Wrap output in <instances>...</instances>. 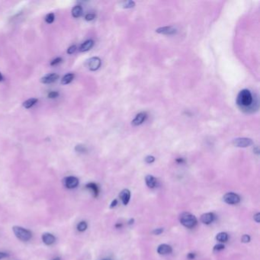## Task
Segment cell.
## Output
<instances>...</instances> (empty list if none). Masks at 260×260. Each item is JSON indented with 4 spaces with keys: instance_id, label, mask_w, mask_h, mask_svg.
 Segmentation results:
<instances>
[{
    "instance_id": "6da1fadb",
    "label": "cell",
    "mask_w": 260,
    "mask_h": 260,
    "mask_svg": "<svg viewBox=\"0 0 260 260\" xmlns=\"http://www.w3.org/2000/svg\"><path fill=\"white\" fill-rule=\"evenodd\" d=\"M239 106L242 108H248L251 106L253 102V97L251 92L248 89H243L238 94L237 100Z\"/></svg>"
},
{
    "instance_id": "7a4b0ae2",
    "label": "cell",
    "mask_w": 260,
    "mask_h": 260,
    "mask_svg": "<svg viewBox=\"0 0 260 260\" xmlns=\"http://www.w3.org/2000/svg\"><path fill=\"white\" fill-rule=\"evenodd\" d=\"M179 220L183 226L188 228H193L198 224V220L193 214L184 212L180 215Z\"/></svg>"
},
{
    "instance_id": "3957f363",
    "label": "cell",
    "mask_w": 260,
    "mask_h": 260,
    "mask_svg": "<svg viewBox=\"0 0 260 260\" xmlns=\"http://www.w3.org/2000/svg\"><path fill=\"white\" fill-rule=\"evenodd\" d=\"M12 230L14 232L15 235L17 237L19 240H22V241L26 242L31 240L32 237V233L30 230H27V229L23 228L22 227H19V226H15L12 227Z\"/></svg>"
},
{
    "instance_id": "277c9868",
    "label": "cell",
    "mask_w": 260,
    "mask_h": 260,
    "mask_svg": "<svg viewBox=\"0 0 260 260\" xmlns=\"http://www.w3.org/2000/svg\"><path fill=\"white\" fill-rule=\"evenodd\" d=\"M233 144L235 147H240V148H245L251 146L253 144V140L250 138L246 137H239L234 139L233 140Z\"/></svg>"
},
{
    "instance_id": "5b68a950",
    "label": "cell",
    "mask_w": 260,
    "mask_h": 260,
    "mask_svg": "<svg viewBox=\"0 0 260 260\" xmlns=\"http://www.w3.org/2000/svg\"><path fill=\"white\" fill-rule=\"evenodd\" d=\"M224 201L228 204H238L240 201V196L237 194L233 192L227 193L223 198Z\"/></svg>"
},
{
    "instance_id": "8992f818",
    "label": "cell",
    "mask_w": 260,
    "mask_h": 260,
    "mask_svg": "<svg viewBox=\"0 0 260 260\" xmlns=\"http://www.w3.org/2000/svg\"><path fill=\"white\" fill-rule=\"evenodd\" d=\"M63 183L66 188L72 189V188H76L79 185V179L76 177L74 176H68L64 178L63 180Z\"/></svg>"
},
{
    "instance_id": "52a82bcc",
    "label": "cell",
    "mask_w": 260,
    "mask_h": 260,
    "mask_svg": "<svg viewBox=\"0 0 260 260\" xmlns=\"http://www.w3.org/2000/svg\"><path fill=\"white\" fill-rule=\"evenodd\" d=\"M101 64H102V61H101L100 58L97 57L90 58L88 61V67L92 71H95L99 69L101 66Z\"/></svg>"
},
{
    "instance_id": "ba28073f",
    "label": "cell",
    "mask_w": 260,
    "mask_h": 260,
    "mask_svg": "<svg viewBox=\"0 0 260 260\" xmlns=\"http://www.w3.org/2000/svg\"><path fill=\"white\" fill-rule=\"evenodd\" d=\"M156 32L159 34H162V35H174L177 32L176 28L173 27V26H166V27H159L156 30Z\"/></svg>"
},
{
    "instance_id": "9c48e42d",
    "label": "cell",
    "mask_w": 260,
    "mask_h": 260,
    "mask_svg": "<svg viewBox=\"0 0 260 260\" xmlns=\"http://www.w3.org/2000/svg\"><path fill=\"white\" fill-rule=\"evenodd\" d=\"M59 79V75L57 73H51L44 76L40 79V82L44 84H50L56 82Z\"/></svg>"
},
{
    "instance_id": "30bf717a",
    "label": "cell",
    "mask_w": 260,
    "mask_h": 260,
    "mask_svg": "<svg viewBox=\"0 0 260 260\" xmlns=\"http://www.w3.org/2000/svg\"><path fill=\"white\" fill-rule=\"evenodd\" d=\"M147 115L146 112H140L138 115H136V117L134 118V119L132 121V124L134 126H138V125H140L141 124L144 122V121L147 118Z\"/></svg>"
},
{
    "instance_id": "8fae6325",
    "label": "cell",
    "mask_w": 260,
    "mask_h": 260,
    "mask_svg": "<svg viewBox=\"0 0 260 260\" xmlns=\"http://www.w3.org/2000/svg\"><path fill=\"white\" fill-rule=\"evenodd\" d=\"M215 216L213 213H206L201 215V221L204 224H210L214 220Z\"/></svg>"
},
{
    "instance_id": "7c38bea8",
    "label": "cell",
    "mask_w": 260,
    "mask_h": 260,
    "mask_svg": "<svg viewBox=\"0 0 260 260\" xmlns=\"http://www.w3.org/2000/svg\"><path fill=\"white\" fill-rule=\"evenodd\" d=\"M55 240H56V238L53 234L50 233H45L42 235V241L45 243L48 246H50V245H52L53 243H54Z\"/></svg>"
},
{
    "instance_id": "4fadbf2b",
    "label": "cell",
    "mask_w": 260,
    "mask_h": 260,
    "mask_svg": "<svg viewBox=\"0 0 260 260\" xmlns=\"http://www.w3.org/2000/svg\"><path fill=\"white\" fill-rule=\"evenodd\" d=\"M119 197L121 198V201L124 205H127L128 204L131 198V191L128 189H124L121 191L119 195Z\"/></svg>"
},
{
    "instance_id": "5bb4252c",
    "label": "cell",
    "mask_w": 260,
    "mask_h": 260,
    "mask_svg": "<svg viewBox=\"0 0 260 260\" xmlns=\"http://www.w3.org/2000/svg\"><path fill=\"white\" fill-rule=\"evenodd\" d=\"M173 251V249L170 245L161 244L157 248V253L160 255H167L170 254Z\"/></svg>"
},
{
    "instance_id": "9a60e30c",
    "label": "cell",
    "mask_w": 260,
    "mask_h": 260,
    "mask_svg": "<svg viewBox=\"0 0 260 260\" xmlns=\"http://www.w3.org/2000/svg\"><path fill=\"white\" fill-rule=\"evenodd\" d=\"M94 45V41L92 40H88L86 41H85L84 43H82L81 44V46L79 47V50L81 52H86L88 51L91 49V48L93 47Z\"/></svg>"
},
{
    "instance_id": "2e32d148",
    "label": "cell",
    "mask_w": 260,
    "mask_h": 260,
    "mask_svg": "<svg viewBox=\"0 0 260 260\" xmlns=\"http://www.w3.org/2000/svg\"><path fill=\"white\" fill-rule=\"evenodd\" d=\"M145 181L146 184H147V186H148L149 188H153L157 186V179H156L155 177H153V175H147L145 178Z\"/></svg>"
},
{
    "instance_id": "e0dca14e",
    "label": "cell",
    "mask_w": 260,
    "mask_h": 260,
    "mask_svg": "<svg viewBox=\"0 0 260 260\" xmlns=\"http://www.w3.org/2000/svg\"><path fill=\"white\" fill-rule=\"evenodd\" d=\"M86 186V188H88V189H89L91 191H92V193L93 194L94 197H97V196L99 195V188L98 186H97L95 183L90 182V183H89V184H87Z\"/></svg>"
},
{
    "instance_id": "ac0fdd59",
    "label": "cell",
    "mask_w": 260,
    "mask_h": 260,
    "mask_svg": "<svg viewBox=\"0 0 260 260\" xmlns=\"http://www.w3.org/2000/svg\"><path fill=\"white\" fill-rule=\"evenodd\" d=\"M74 74L73 73H67L61 79V83L63 85H67V84L70 83L74 79Z\"/></svg>"
},
{
    "instance_id": "d6986e66",
    "label": "cell",
    "mask_w": 260,
    "mask_h": 260,
    "mask_svg": "<svg viewBox=\"0 0 260 260\" xmlns=\"http://www.w3.org/2000/svg\"><path fill=\"white\" fill-rule=\"evenodd\" d=\"M82 15V8L80 6H76L72 9V15L74 18H79Z\"/></svg>"
},
{
    "instance_id": "ffe728a7",
    "label": "cell",
    "mask_w": 260,
    "mask_h": 260,
    "mask_svg": "<svg viewBox=\"0 0 260 260\" xmlns=\"http://www.w3.org/2000/svg\"><path fill=\"white\" fill-rule=\"evenodd\" d=\"M216 240L217 241L220 242V243L227 242V240H228V234L225 233V232H220V233H217V236H216Z\"/></svg>"
},
{
    "instance_id": "44dd1931",
    "label": "cell",
    "mask_w": 260,
    "mask_h": 260,
    "mask_svg": "<svg viewBox=\"0 0 260 260\" xmlns=\"http://www.w3.org/2000/svg\"><path fill=\"white\" fill-rule=\"evenodd\" d=\"M37 99H35V98H31V99H27V100H26L25 102L23 103V106L25 107V108H31L32 106H34V105H35V104L37 102Z\"/></svg>"
},
{
    "instance_id": "7402d4cb",
    "label": "cell",
    "mask_w": 260,
    "mask_h": 260,
    "mask_svg": "<svg viewBox=\"0 0 260 260\" xmlns=\"http://www.w3.org/2000/svg\"><path fill=\"white\" fill-rule=\"evenodd\" d=\"M87 223L86 221H81L77 225V230H79V232H83L85 231L87 229Z\"/></svg>"
},
{
    "instance_id": "603a6c76",
    "label": "cell",
    "mask_w": 260,
    "mask_h": 260,
    "mask_svg": "<svg viewBox=\"0 0 260 260\" xmlns=\"http://www.w3.org/2000/svg\"><path fill=\"white\" fill-rule=\"evenodd\" d=\"M122 6L124 9H131V8H134V6H135V2H134V1L124 2Z\"/></svg>"
},
{
    "instance_id": "cb8c5ba5",
    "label": "cell",
    "mask_w": 260,
    "mask_h": 260,
    "mask_svg": "<svg viewBox=\"0 0 260 260\" xmlns=\"http://www.w3.org/2000/svg\"><path fill=\"white\" fill-rule=\"evenodd\" d=\"M54 15L53 14V13H50V14L47 15L46 17H45V21H46L47 23L48 24H51L53 23V22L54 21Z\"/></svg>"
},
{
    "instance_id": "d4e9b609",
    "label": "cell",
    "mask_w": 260,
    "mask_h": 260,
    "mask_svg": "<svg viewBox=\"0 0 260 260\" xmlns=\"http://www.w3.org/2000/svg\"><path fill=\"white\" fill-rule=\"evenodd\" d=\"M75 149H76V152L78 153H86L87 151L86 147L84 145H82V144H79V145L76 146L75 147Z\"/></svg>"
},
{
    "instance_id": "484cf974",
    "label": "cell",
    "mask_w": 260,
    "mask_h": 260,
    "mask_svg": "<svg viewBox=\"0 0 260 260\" xmlns=\"http://www.w3.org/2000/svg\"><path fill=\"white\" fill-rule=\"evenodd\" d=\"M241 241L244 243H247L250 241V237L247 234H245L242 237Z\"/></svg>"
},
{
    "instance_id": "4316f807",
    "label": "cell",
    "mask_w": 260,
    "mask_h": 260,
    "mask_svg": "<svg viewBox=\"0 0 260 260\" xmlns=\"http://www.w3.org/2000/svg\"><path fill=\"white\" fill-rule=\"evenodd\" d=\"M59 96V93L57 92H50L48 94V98L50 99H56Z\"/></svg>"
},
{
    "instance_id": "83f0119b",
    "label": "cell",
    "mask_w": 260,
    "mask_h": 260,
    "mask_svg": "<svg viewBox=\"0 0 260 260\" xmlns=\"http://www.w3.org/2000/svg\"><path fill=\"white\" fill-rule=\"evenodd\" d=\"M76 50V45H72V46L69 47L67 49V53L68 54H73Z\"/></svg>"
},
{
    "instance_id": "f1b7e54d",
    "label": "cell",
    "mask_w": 260,
    "mask_h": 260,
    "mask_svg": "<svg viewBox=\"0 0 260 260\" xmlns=\"http://www.w3.org/2000/svg\"><path fill=\"white\" fill-rule=\"evenodd\" d=\"M145 161L147 163H153L155 161V157H153V156H147L145 159Z\"/></svg>"
},
{
    "instance_id": "f546056e",
    "label": "cell",
    "mask_w": 260,
    "mask_h": 260,
    "mask_svg": "<svg viewBox=\"0 0 260 260\" xmlns=\"http://www.w3.org/2000/svg\"><path fill=\"white\" fill-rule=\"evenodd\" d=\"M61 61H62V59H61V57H57V58H56V59H53V61L50 62V65H51V66H55V65L61 63Z\"/></svg>"
},
{
    "instance_id": "4dcf8cb0",
    "label": "cell",
    "mask_w": 260,
    "mask_h": 260,
    "mask_svg": "<svg viewBox=\"0 0 260 260\" xmlns=\"http://www.w3.org/2000/svg\"><path fill=\"white\" fill-rule=\"evenodd\" d=\"M95 14H92V13H89V14H87L86 15L85 19L86 21H92L94 19H95Z\"/></svg>"
},
{
    "instance_id": "1f68e13d",
    "label": "cell",
    "mask_w": 260,
    "mask_h": 260,
    "mask_svg": "<svg viewBox=\"0 0 260 260\" xmlns=\"http://www.w3.org/2000/svg\"><path fill=\"white\" fill-rule=\"evenodd\" d=\"M224 248H225L224 245L217 244V245H216V246H214V251H220V250H223Z\"/></svg>"
},
{
    "instance_id": "d6a6232c",
    "label": "cell",
    "mask_w": 260,
    "mask_h": 260,
    "mask_svg": "<svg viewBox=\"0 0 260 260\" xmlns=\"http://www.w3.org/2000/svg\"><path fill=\"white\" fill-rule=\"evenodd\" d=\"M163 228H157L155 229L154 230H153V233L155 235H160L163 232Z\"/></svg>"
},
{
    "instance_id": "836d02e7",
    "label": "cell",
    "mask_w": 260,
    "mask_h": 260,
    "mask_svg": "<svg viewBox=\"0 0 260 260\" xmlns=\"http://www.w3.org/2000/svg\"><path fill=\"white\" fill-rule=\"evenodd\" d=\"M254 220L256 222V223H259L260 221V214L259 213H257V214H256L254 215Z\"/></svg>"
},
{
    "instance_id": "e575fe53",
    "label": "cell",
    "mask_w": 260,
    "mask_h": 260,
    "mask_svg": "<svg viewBox=\"0 0 260 260\" xmlns=\"http://www.w3.org/2000/svg\"><path fill=\"white\" fill-rule=\"evenodd\" d=\"M187 257H188V259H194L195 257V254L192 253H188Z\"/></svg>"
},
{
    "instance_id": "d590c367",
    "label": "cell",
    "mask_w": 260,
    "mask_h": 260,
    "mask_svg": "<svg viewBox=\"0 0 260 260\" xmlns=\"http://www.w3.org/2000/svg\"><path fill=\"white\" fill-rule=\"evenodd\" d=\"M117 204H118V200H117V199H115V200H114V201H112V202H111V205H110V208H112L115 207V206H116Z\"/></svg>"
},
{
    "instance_id": "8d00e7d4",
    "label": "cell",
    "mask_w": 260,
    "mask_h": 260,
    "mask_svg": "<svg viewBox=\"0 0 260 260\" xmlns=\"http://www.w3.org/2000/svg\"><path fill=\"white\" fill-rule=\"evenodd\" d=\"M7 256H8L7 253H2V252H0V259H3V258L6 257Z\"/></svg>"
},
{
    "instance_id": "74e56055",
    "label": "cell",
    "mask_w": 260,
    "mask_h": 260,
    "mask_svg": "<svg viewBox=\"0 0 260 260\" xmlns=\"http://www.w3.org/2000/svg\"><path fill=\"white\" fill-rule=\"evenodd\" d=\"M134 224V219H131V220H130V221H129V223H128V224H130V225H131V224Z\"/></svg>"
},
{
    "instance_id": "f35d334b",
    "label": "cell",
    "mask_w": 260,
    "mask_h": 260,
    "mask_svg": "<svg viewBox=\"0 0 260 260\" xmlns=\"http://www.w3.org/2000/svg\"><path fill=\"white\" fill-rule=\"evenodd\" d=\"M2 80H3V76H2V75L1 73H0V82H2Z\"/></svg>"
},
{
    "instance_id": "ab89813d",
    "label": "cell",
    "mask_w": 260,
    "mask_h": 260,
    "mask_svg": "<svg viewBox=\"0 0 260 260\" xmlns=\"http://www.w3.org/2000/svg\"><path fill=\"white\" fill-rule=\"evenodd\" d=\"M53 260H61V258L57 257V258H55V259H53Z\"/></svg>"
}]
</instances>
